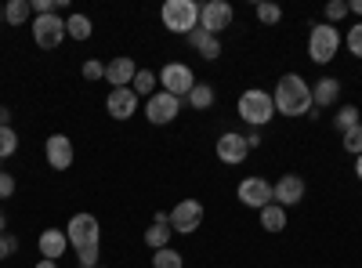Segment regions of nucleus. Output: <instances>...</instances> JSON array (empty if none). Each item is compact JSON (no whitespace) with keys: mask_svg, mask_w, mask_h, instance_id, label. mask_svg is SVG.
Listing matches in <instances>:
<instances>
[{"mask_svg":"<svg viewBox=\"0 0 362 268\" xmlns=\"http://www.w3.org/2000/svg\"><path fill=\"white\" fill-rule=\"evenodd\" d=\"M272 102H276V112H283V116H308L312 112V83L300 73H286V76H279L276 91H272Z\"/></svg>","mask_w":362,"mask_h":268,"instance_id":"f257e3e1","label":"nucleus"},{"mask_svg":"<svg viewBox=\"0 0 362 268\" xmlns=\"http://www.w3.org/2000/svg\"><path fill=\"white\" fill-rule=\"evenodd\" d=\"M272 116H276V102H272L268 91H261V87H247V91L239 95V120H243L247 127L261 131V127H268Z\"/></svg>","mask_w":362,"mask_h":268,"instance_id":"f03ea898","label":"nucleus"},{"mask_svg":"<svg viewBox=\"0 0 362 268\" xmlns=\"http://www.w3.org/2000/svg\"><path fill=\"white\" fill-rule=\"evenodd\" d=\"M160 22H163V29H170V33L189 37L199 25V4L196 0H167V4L160 8Z\"/></svg>","mask_w":362,"mask_h":268,"instance_id":"7ed1b4c3","label":"nucleus"},{"mask_svg":"<svg viewBox=\"0 0 362 268\" xmlns=\"http://www.w3.org/2000/svg\"><path fill=\"white\" fill-rule=\"evenodd\" d=\"M337 51H341V29L329 22H315L308 33V58L315 66H326L337 58Z\"/></svg>","mask_w":362,"mask_h":268,"instance_id":"20e7f679","label":"nucleus"},{"mask_svg":"<svg viewBox=\"0 0 362 268\" xmlns=\"http://www.w3.org/2000/svg\"><path fill=\"white\" fill-rule=\"evenodd\" d=\"M192 87H196V73L185 62H167L160 69V91H167L174 98H189Z\"/></svg>","mask_w":362,"mask_h":268,"instance_id":"39448f33","label":"nucleus"},{"mask_svg":"<svg viewBox=\"0 0 362 268\" xmlns=\"http://www.w3.org/2000/svg\"><path fill=\"white\" fill-rule=\"evenodd\" d=\"M66 235H69V247L73 250H83V247H98V235H102V225L95 214H73L69 225H66Z\"/></svg>","mask_w":362,"mask_h":268,"instance_id":"423d86ee","label":"nucleus"},{"mask_svg":"<svg viewBox=\"0 0 362 268\" xmlns=\"http://www.w3.org/2000/svg\"><path fill=\"white\" fill-rule=\"evenodd\" d=\"M177 116H181V98H174L167 91H156L153 98H145V120L153 127H167Z\"/></svg>","mask_w":362,"mask_h":268,"instance_id":"0eeeda50","label":"nucleus"},{"mask_svg":"<svg viewBox=\"0 0 362 268\" xmlns=\"http://www.w3.org/2000/svg\"><path fill=\"white\" fill-rule=\"evenodd\" d=\"M33 40L44 51H54L66 40V18L62 15H37L33 18Z\"/></svg>","mask_w":362,"mask_h":268,"instance_id":"6e6552de","label":"nucleus"},{"mask_svg":"<svg viewBox=\"0 0 362 268\" xmlns=\"http://www.w3.org/2000/svg\"><path fill=\"white\" fill-rule=\"evenodd\" d=\"M232 4H225V0H206V4H199V29H206L210 37H221L225 29L232 25Z\"/></svg>","mask_w":362,"mask_h":268,"instance_id":"1a4fd4ad","label":"nucleus"},{"mask_svg":"<svg viewBox=\"0 0 362 268\" xmlns=\"http://www.w3.org/2000/svg\"><path fill=\"white\" fill-rule=\"evenodd\" d=\"M203 225V203L199 199H181L170 211V228L174 235H192Z\"/></svg>","mask_w":362,"mask_h":268,"instance_id":"9d476101","label":"nucleus"},{"mask_svg":"<svg viewBox=\"0 0 362 268\" xmlns=\"http://www.w3.org/2000/svg\"><path fill=\"white\" fill-rule=\"evenodd\" d=\"M235 196H239V203H247L250 211H264V206L272 203V185L264 182V177L250 174V177H243V182H239Z\"/></svg>","mask_w":362,"mask_h":268,"instance_id":"9b49d317","label":"nucleus"},{"mask_svg":"<svg viewBox=\"0 0 362 268\" xmlns=\"http://www.w3.org/2000/svg\"><path fill=\"white\" fill-rule=\"evenodd\" d=\"M44 156L54 170H69L73 160H76V148H73V138L69 134H51L44 141Z\"/></svg>","mask_w":362,"mask_h":268,"instance_id":"f8f14e48","label":"nucleus"},{"mask_svg":"<svg viewBox=\"0 0 362 268\" xmlns=\"http://www.w3.org/2000/svg\"><path fill=\"white\" fill-rule=\"evenodd\" d=\"M300 199H305V177L300 174H283L276 185H272V203H279L283 211L286 206H297Z\"/></svg>","mask_w":362,"mask_h":268,"instance_id":"ddd939ff","label":"nucleus"},{"mask_svg":"<svg viewBox=\"0 0 362 268\" xmlns=\"http://www.w3.org/2000/svg\"><path fill=\"white\" fill-rule=\"evenodd\" d=\"M214 148H218V160L221 163H232V167H239V163L250 156V145H247V138L239 134V131H225Z\"/></svg>","mask_w":362,"mask_h":268,"instance_id":"4468645a","label":"nucleus"},{"mask_svg":"<svg viewBox=\"0 0 362 268\" xmlns=\"http://www.w3.org/2000/svg\"><path fill=\"white\" fill-rule=\"evenodd\" d=\"M105 112L112 116V120H131V116L138 112V95L131 91V87H112L109 98H105Z\"/></svg>","mask_w":362,"mask_h":268,"instance_id":"2eb2a0df","label":"nucleus"},{"mask_svg":"<svg viewBox=\"0 0 362 268\" xmlns=\"http://www.w3.org/2000/svg\"><path fill=\"white\" fill-rule=\"evenodd\" d=\"M66 247H69L66 228H44V232H40V240H37V250H40V257H47V261L66 257Z\"/></svg>","mask_w":362,"mask_h":268,"instance_id":"dca6fc26","label":"nucleus"},{"mask_svg":"<svg viewBox=\"0 0 362 268\" xmlns=\"http://www.w3.org/2000/svg\"><path fill=\"white\" fill-rule=\"evenodd\" d=\"M134 76H138V62H134V58H127V54L112 58V62L105 66V80H109V87H131Z\"/></svg>","mask_w":362,"mask_h":268,"instance_id":"f3484780","label":"nucleus"},{"mask_svg":"<svg viewBox=\"0 0 362 268\" xmlns=\"http://www.w3.org/2000/svg\"><path fill=\"white\" fill-rule=\"evenodd\" d=\"M337 98H341V80L337 76H322L319 83H312V105L319 112L329 109V105H337Z\"/></svg>","mask_w":362,"mask_h":268,"instance_id":"a211bd4d","label":"nucleus"},{"mask_svg":"<svg viewBox=\"0 0 362 268\" xmlns=\"http://www.w3.org/2000/svg\"><path fill=\"white\" fill-rule=\"evenodd\" d=\"M185 40H189L196 51H199L203 62H218V58H221V40H218V37H210L206 29H199V25L192 29V33H189Z\"/></svg>","mask_w":362,"mask_h":268,"instance_id":"6ab92c4d","label":"nucleus"},{"mask_svg":"<svg viewBox=\"0 0 362 268\" xmlns=\"http://www.w3.org/2000/svg\"><path fill=\"white\" fill-rule=\"evenodd\" d=\"M257 218H261V228L264 232H283L286 228V211L279 203H268L264 211H257Z\"/></svg>","mask_w":362,"mask_h":268,"instance_id":"aec40b11","label":"nucleus"},{"mask_svg":"<svg viewBox=\"0 0 362 268\" xmlns=\"http://www.w3.org/2000/svg\"><path fill=\"white\" fill-rule=\"evenodd\" d=\"M170 235H174L170 221H153V225H148V232H145V247L163 250V247H170Z\"/></svg>","mask_w":362,"mask_h":268,"instance_id":"412c9836","label":"nucleus"},{"mask_svg":"<svg viewBox=\"0 0 362 268\" xmlns=\"http://www.w3.org/2000/svg\"><path fill=\"white\" fill-rule=\"evenodd\" d=\"M156 87H160V73H153V69H138V76H134V83H131V91L141 98H153L156 95Z\"/></svg>","mask_w":362,"mask_h":268,"instance_id":"4be33fe9","label":"nucleus"},{"mask_svg":"<svg viewBox=\"0 0 362 268\" xmlns=\"http://www.w3.org/2000/svg\"><path fill=\"white\" fill-rule=\"evenodd\" d=\"M29 18H33V4H29V0H8V4H4V22L25 25Z\"/></svg>","mask_w":362,"mask_h":268,"instance_id":"5701e85b","label":"nucleus"},{"mask_svg":"<svg viewBox=\"0 0 362 268\" xmlns=\"http://www.w3.org/2000/svg\"><path fill=\"white\" fill-rule=\"evenodd\" d=\"M185 102H189L192 109H210V105L218 102V91H214L210 83H199V80H196V87L189 91V98H185Z\"/></svg>","mask_w":362,"mask_h":268,"instance_id":"b1692460","label":"nucleus"},{"mask_svg":"<svg viewBox=\"0 0 362 268\" xmlns=\"http://www.w3.org/2000/svg\"><path fill=\"white\" fill-rule=\"evenodd\" d=\"M90 33H95V25H90L87 15H69V18H66V37H73V40H90Z\"/></svg>","mask_w":362,"mask_h":268,"instance_id":"393cba45","label":"nucleus"},{"mask_svg":"<svg viewBox=\"0 0 362 268\" xmlns=\"http://www.w3.org/2000/svg\"><path fill=\"white\" fill-rule=\"evenodd\" d=\"M18 153V134L11 124H0V160H8Z\"/></svg>","mask_w":362,"mask_h":268,"instance_id":"a878e982","label":"nucleus"},{"mask_svg":"<svg viewBox=\"0 0 362 268\" xmlns=\"http://www.w3.org/2000/svg\"><path fill=\"white\" fill-rule=\"evenodd\" d=\"M153 268H185V261H181L177 250L163 247V250H153Z\"/></svg>","mask_w":362,"mask_h":268,"instance_id":"bb28decb","label":"nucleus"},{"mask_svg":"<svg viewBox=\"0 0 362 268\" xmlns=\"http://www.w3.org/2000/svg\"><path fill=\"white\" fill-rule=\"evenodd\" d=\"M355 124H358V109H355V105H341L337 116H334V127L344 134V131H351Z\"/></svg>","mask_w":362,"mask_h":268,"instance_id":"cd10ccee","label":"nucleus"},{"mask_svg":"<svg viewBox=\"0 0 362 268\" xmlns=\"http://www.w3.org/2000/svg\"><path fill=\"white\" fill-rule=\"evenodd\" d=\"M341 145H344V153L362 156V124H355L351 131H344V134H341Z\"/></svg>","mask_w":362,"mask_h":268,"instance_id":"c85d7f7f","label":"nucleus"},{"mask_svg":"<svg viewBox=\"0 0 362 268\" xmlns=\"http://www.w3.org/2000/svg\"><path fill=\"white\" fill-rule=\"evenodd\" d=\"M351 15V8H348V0H329L326 4V22L329 25H337V22H344Z\"/></svg>","mask_w":362,"mask_h":268,"instance_id":"c756f323","label":"nucleus"},{"mask_svg":"<svg viewBox=\"0 0 362 268\" xmlns=\"http://www.w3.org/2000/svg\"><path fill=\"white\" fill-rule=\"evenodd\" d=\"M254 11H257V18H261L264 25H276V22L283 18V8H279V4H257Z\"/></svg>","mask_w":362,"mask_h":268,"instance_id":"7c9ffc66","label":"nucleus"},{"mask_svg":"<svg viewBox=\"0 0 362 268\" xmlns=\"http://www.w3.org/2000/svg\"><path fill=\"white\" fill-rule=\"evenodd\" d=\"M344 44H348V51H351L355 58H362V22H355V25L348 29V37H344Z\"/></svg>","mask_w":362,"mask_h":268,"instance_id":"2f4dec72","label":"nucleus"},{"mask_svg":"<svg viewBox=\"0 0 362 268\" xmlns=\"http://www.w3.org/2000/svg\"><path fill=\"white\" fill-rule=\"evenodd\" d=\"M11 254H18V235L15 232H0V261H8Z\"/></svg>","mask_w":362,"mask_h":268,"instance_id":"473e14b6","label":"nucleus"},{"mask_svg":"<svg viewBox=\"0 0 362 268\" xmlns=\"http://www.w3.org/2000/svg\"><path fill=\"white\" fill-rule=\"evenodd\" d=\"M83 80H90V83L105 80V66L98 62V58H87V62H83Z\"/></svg>","mask_w":362,"mask_h":268,"instance_id":"72a5a7b5","label":"nucleus"},{"mask_svg":"<svg viewBox=\"0 0 362 268\" xmlns=\"http://www.w3.org/2000/svg\"><path fill=\"white\" fill-rule=\"evenodd\" d=\"M76 264H80V268H98V247L76 250Z\"/></svg>","mask_w":362,"mask_h":268,"instance_id":"f704fd0d","label":"nucleus"},{"mask_svg":"<svg viewBox=\"0 0 362 268\" xmlns=\"http://www.w3.org/2000/svg\"><path fill=\"white\" fill-rule=\"evenodd\" d=\"M15 189H18V182H15L11 174L0 170V199H11V196H15Z\"/></svg>","mask_w":362,"mask_h":268,"instance_id":"c9c22d12","label":"nucleus"},{"mask_svg":"<svg viewBox=\"0 0 362 268\" xmlns=\"http://www.w3.org/2000/svg\"><path fill=\"white\" fill-rule=\"evenodd\" d=\"M243 138H247V145H250V148H254V145H261V131H254V127H250V134H243Z\"/></svg>","mask_w":362,"mask_h":268,"instance_id":"e433bc0d","label":"nucleus"},{"mask_svg":"<svg viewBox=\"0 0 362 268\" xmlns=\"http://www.w3.org/2000/svg\"><path fill=\"white\" fill-rule=\"evenodd\" d=\"M348 8H351L355 15H362V0H348Z\"/></svg>","mask_w":362,"mask_h":268,"instance_id":"4c0bfd02","label":"nucleus"},{"mask_svg":"<svg viewBox=\"0 0 362 268\" xmlns=\"http://www.w3.org/2000/svg\"><path fill=\"white\" fill-rule=\"evenodd\" d=\"M0 232H8V214H4V206H0Z\"/></svg>","mask_w":362,"mask_h":268,"instance_id":"58836bf2","label":"nucleus"},{"mask_svg":"<svg viewBox=\"0 0 362 268\" xmlns=\"http://www.w3.org/2000/svg\"><path fill=\"white\" fill-rule=\"evenodd\" d=\"M37 268H58V261H47L44 257V261H37Z\"/></svg>","mask_w":362,"mask_h":268,"instance_id":"ea45409f","label":"nucleus"},{"mask_svg":"<svg viewBox=\"0 0 362 268\" xmlns=\"http://www.w3.org/2000/svg\"><path fill=\"white\" fill-rule=\"evenodd\" d=\"M8 120H11V112H8L4 105H0V124H8Z\"/></svg>","mask_w":362,"mask_h":268,"instance_id":"a19ab883","label":"nucleus"},{"mask_svg":"<svg viewBox=\"0 0 362 268\" xmlns=\"http://www.w3.org/2000/svg\"><path fill=\"white\" fill-rule=\"evenodd\" d=\"M355 174H358V182H362V156H355Z\"/></svg>","mask_w":362,"mask_h":268,"instance_id":"79ce46f5","label":"nucleus"},{"mask_svg":"<svg viewBox=\"0 0 362 268\" xmlns=\"http://www.w3.org/2000/svg\"><path fill=\"white\" fill-rule=\"evenodd\" d=\"M98 268H105V264H98Z\"/></svg>","mask_w":362,"mask_h":268,"instance_id":"37998d69","label":"nucleus"}]
</instances>
